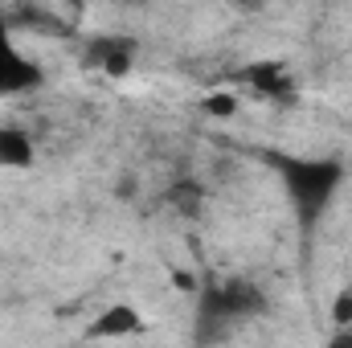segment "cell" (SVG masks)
I'll return each instance as SVG.
<instances>
[{
	"mask_svg": "<svg viewBox=\"0 0 352 348\" xmlns=\"http://www.w3.org/2000/svg\"><path fill=\"white\" fill-rule=\"evenodd\" d=\"M266 160H270L274 173L283 176V188H287V201L295 209L299 230L311 234L320 226V217L328 213L336 188L344 184V164L336 156L307 160V156H287V152H270Z\"/></svg>",
	"mask_w": 352,
	"mask_h": 348,
	"instance_id": "cell-1",
	"label": "cell"
},
{
	"mask_svg": "<svg viewBox=\"0 0 352 348\" xmlns=\"http://www.w3.org/2000/svg\"><path fill=\"white\" fill-rule=\"evenodd\" d=\"M266 312V295L250 279H226V283H209L201 291V307H197V324H201V340L230 332L234 324H246Z\"/></svg>",
	"mask_w": 352,
	"mask_h": 348,
	"instance_id": "cell-2",
	"label": "cell"
},
{
	"mask_svg": "<svg viewBox=\"0 0 352 348\" xmlns=\"http://www.w3.org/2000/svg\"><path fill=\"white\" fill-rule=\"evenodd\" d=\"M41 83H45V70L12 45L8 8L0 4V94H25V90H37Z\"/></svg>",
	"mask_w": 352,
	"mask_h": 348,
	"instance_id": "cell-3",
	"label": "cell"
},
{
	"mask_svg": "<svg viewBox=\"0 0 352 348\" xmlns=\"http://www.w3.org/2000/svg\"><path fill=\"white\" fill-rule=\"evenodd\" d=\"M135 62V41L131 37H119V33H102V37H90L87 45V66L90 70H102L111 78H123Z\"/></svg>",
	"mask_w": 352,
	"mask_h": 348,
	"instance_id": "cell-4",
	"label": "cell"
},
{
	"mask_svg": "<svg viewBox=\"0 0 352 348\" xmlns=\"http://www.w3.org/2000/svg\"><path fill=\"white\" fill-rule=\"evenodd\" d=\"M144 328L148 324L131 303H111L87 324V340H127V336H140Z\"/></svg>",
	"mask_w": 352,
	"mask_h": 348,
	"instance_id": "cell-5",
	"label": "cell"
},
{
	"mask_svg": "<svg viewBox=\"0 0 352 348\" xmlns=\"http://www.w3.org/2000/svg\"><path fill=\"white\" fill-rule=\"evenodd\" d=\"M238 78L254 90V94H263V98H278V102H291L295 98V83H291V74H287L283 62H270V58L250 62Z\"/></svg>",
	"mask_w": 352,
	"mask_h": 348,
	"instance_id": "cell-6",
	"label": "cell"
},
{
	"mask_svg": "<svg viewBox=\"0 0 352 348\" xmlns=\"http://www.w3.org/2000/svg\"><path fill=\"white\" fill-rule=\"evenodd\" d=\"M33 164V140L21 127H0V168H29Z\"/></svg>",
	"mask_w": 352,
	"mask_h": 348,
	"instance_id": "cell-7",
	"label": "cell"
},
{
	"mask_svg": "<svg viewBox=\"0 0 352 348\" xmlns=\"http://www.w3.org/2000/svg\"><path fill=\"white\" fill-rule=\"evenodd\" d=\"M164 197H168V205L180 217H201V209H205V188L197 180H176Z\"/></svg>",
	"mask_w": 352,
	"mask_h": 348,
	"instance_id": "cell-8",
	"label": "cell"
},
{
	"mask_svg": "<svg viewBox=\"0 0 352 348\" xmlns=\"http://www.w3.org/2000/svg\"><path fill=\"white\" fill-rule=\"evenodd\" d=\"M234 111H238V98L226 94V90H217V94L205 98V115H213V119H230Z\"/></svg>",
	"mask_w": 352,
	"mask_h": 348,
	"instance_id": "cell-9",
	"label": "cell"
},
{
	"mask_svg": "<svg viewBox=\"0 0 352 348\" xmlns=\"http://www.w3.org/2000/svg\"><path fill=\"white\" fill-rule=\"evenodd\" d=\"M332 324H336V328H352V291H344V295L332 303Z\"/></svg>",
	"mask_w": 352,
	"mask_h": 348,
	"instance_id": "cell-10",
	"label": "cell"
},
{
	"mask_svg": "<svg viewBox=\"0 0 352 348\" xmlns=\"http://www.w3.org/2000/svg\"><path fill=\"white\" fill-rule=\"evenodd\" d=\"M328 348H352V328H336V336L328 340Z\"/></svg>",
	"mask_w": 352,
	"mask_h": 348,
	"instance_id": "cell-11",
	"label": "cell"
},
{
	"mask_svg": "<svg viewBox=\"0 0 352 348\" xmlns=\"http://www.w3.org/2000/svg\"><path fill=\"white\" fill-rule=\"evenodd\" d=\"M173 283L180 287V291H192V287H197V283H192V274H184V270H176V274H173Z\"/></svg>",
	"mask_w": 352,
	"mask_h": 348,
	"instance_id": "cell-12",
	"label": "cell"
}]
</instances>
